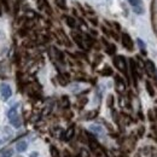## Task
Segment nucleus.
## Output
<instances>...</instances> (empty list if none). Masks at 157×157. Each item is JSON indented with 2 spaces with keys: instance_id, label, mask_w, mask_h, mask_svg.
I'll list each match as a JSON object with an SVG mask.
<instances>
[{
  "instance_id": "nucleus-1",
  "label": "nucleus",
  "mask_w": 157,
  "mask_h": 157,
  "mask_svg": "<svg viewBox=\"0 0 157 157\" xmlns=\"http://www.w3.org/2000/svg\"><path fill=\"white\" fill-rule=\"evenodd\" d=\"M0 96L2 100H9L12 96V90L7 83H1L0 85Z\"/></svg>"
},
{
  "instance_id": "nucleus-2",
  "label": "nucleus",
  "mask_w": 157,
  "mask_h": 157,
  "mask_svg": "<svg viewBox=\"0 0 157 157\" xmlns=\"http://www.w3.org/2000/svg\"><path fill=\"white\" fill-rule=\"evenodd\" d=\"M114 63H115V65L117 67L118 70H121L122 73H126V71H127V67H126V59L123 58L122 56H117V57H115V59H114Z\"/></svg>"
},
{
  "instance_id": "nucleus-3",
  "label": "nucleus",
  "mask_w": 157,
  "mask_h": 157,
  "mask_svg": "<svg viewBox=\"0 0 157 157\" xmlns=\"http://www.w3.org/2000/svg\"><path fill=\"white\" fill-rule=\"evenodd\" d=\"M122 44H123V46H124L127 50H129V51L133 50V41L131 39V36H129L128 34H126V33L122 35Z\"/></svg>"
},
{
  "instance_id": "nucleus-4",
  "label": "nucleus",
  "mask_w": 157,
  "mask_h": 157,
  "mask_svg": "<svg viewBox=\"0 0 157 157\" xmlns=\"http://www.w3.org/2000/svg\"><path fill=\"white\" fill-rule=\"evenodd\" d=\"M27 147H28V143L25 140H21L16 144V150L18 152H24L27 150Z\"/></svg>"
},
{
  "instance_id": "nucleus-5",
  "label": "nucleus",
  "mask_w": 157,
  "mask_h": 157,
  "mask_svg": "<svg viewBox=\"0 0 157 157\" xmlns=\"http://www.w3.org/2000/svg\"><path fill=\"white\" fill-rule=\"evenodd\" d=\"M18 116V114H17V105L16 106H13V108H11L10 110H9V113H7V117L10 118H15Z\"/></svg>"
},
{
  "instance_id": "nucleus-6",
  "label": "nucleus",
  "mask_w": 157,
  "mask_h": 157,
  "mask_svg": "<svg viewBox=\"0 0 157 157\" xmlns=\"http://www.w3.org/2000/svg\"><path fill=\"white\" fill-rule=\"evenodd\" d=\"M90 129L94 133V134H103V128L100 127V126H98V124H92L91 127H90Z\"/></svg>"
},
{
  "instance_id": "nucleus-7",
  "label": "nucleus",
  "mask_w": 157,
  "mask_h": 157,
  "mask_svg": "<svg viewBox=\"0 0 157 157\" xmlns=\"http://www.w3.org/2000/svg\"><path fill=\"white\" fill-rule=\"evenodd\" d=\"M146 70H147V73H150V74H152L154 71H155V65H154V63L151 62V60H147L146 62Z\"/></svg>"
},
{
  "instance_id": "nucleus-8",
  "label": "nucleus",
  "mask_w": 157,
  "mask_h": 157,
  "mask_svg": "<svg viewBox=\"0 0 157 157\" xmlns=\"http://www.w3.org/2000/svg\"><path fill=\"white\" fill-rule=\"evenodd\" d=\"M10 122H11V124H12L15 128H20L21 127V120H20L18 116H17V117H15V118H11V120H10Z\"/></svg>"
},
{
  "instance_id": "nucleus-9",
  "label": "nucleus",
  "mask_w": 157,
  "mask_h": 157,
  "mask_svg": "<svg viewBox=\"0 0 157 157\" xmlns=\"http://www.w3.org/2000/svg\"><path fill=\"white\" fill-rule=\"evenodd\" d=\"M65 21H67L68 25H69V27H71V28H74V27L76 25V21L74 20L73 17H70V16H67V17H65Z\"/></svg>"
},
{
  "instance_id": "nucleus-10",
  "label": "nucleus",
  "mask_w": 157,
  "mask_h": 157,
  "mask_svg": "<svg viewBox=\"0 0 157 157\" xmlns=\"http://www.w3.org/2000/svg\"><path fill=\"white\" fill-rule=\"evenodd\" d=\"M13 156V151L11 149H7L2 152H0V157H12Z\"/></svg>"
},
{
  "instance_id": "nucleus-11",
  "label": "nucleus",
  "mask_w": 157,
  "mask_h": 157,
  "mask_svg": "<svg viewBox=\"0 0 157 157\" xmlns=\"http://www.w3.org/2000/svg\"><path fill=\"white\" fill-rule=\"evenodd\" d=\"M116 83H117L118 91H123L124 90V83H123V81L118 78V76H116Z\"/></svg>"
},
{
  "instance_id": "nucleus-12",
  "label": "nucleus",
  "mask_w": 157,
  "mask_h": 157,
  "mask_svg": "<svg viewBox=\"0 0 157 157\" xmlns=\"http://www.w3.org/2000/svg\"><path fill=\"white\" fill-rule=\"evenodd\" d=\"M73 38H74V40L78 42V45L81 47V48H83L85 46H83V44H82V40H81V38H80V35H78V34H74L73 35Z\"/></svg>"
},
{
  "instance_id": "nucleus-13",
  "label": "nucleus",
  "mask_w": 157,
  "mask_h": 157,
  "mask_svg": "<svg viewBox=\"0 0 157 157\" xmlns=\"http://www.w3.org/2000/svg\"><path fill=\"white\" fill-rule=\"evenodd\" d=\"M146 90H147V92H149L150 96H154L155 94V91H154V88H152V86H151V83L149 81H146Z\"/></svg>"
},
{
  "instance_id": "nucleus-14",
  "label": "nucleus",
  "mask_w": 157,
  "mask_h": 157,
  "mask_svg": "<svg viewBox=\"0 0 157 157\" xmlns=\"http://www.w3.org/2000/svg\"><path fill=\"white\" fill-rule=\"evenodd\" d=\"M73 136H74V127H70V128L68 129V132H67V136H65V139H67V140H70Z\"/></svg>"
},
{
  "instance_id": "nucleus-15",
  "label": "nucleus",
  "mask_w": 157,
  "mask_h": 157,
  "mask_svg": "<svg viewBox=\"0 0 157 157\" xmlns=\"http://www.w3.org/2000/svg\"><path fill=\"white\" fill-rule=\"evenodd\" d=\"M128 1L133 7H140L141 6V0H128Z\"/></svg>"
},
{
  "instance_id": "nucleus-16",
  "label": "nucleus",
  "mask_w": 157,
  "mask_h": 157,
  "mask_svg": "<svg viewBox=\"0 0 157 157\" xmlns=\"http://www.w3.org/2000/svg\"><path fill=\"white\" fill-rule=\"evenodd\" d=\"M51 156L52 157H59V154H58V150L56 149V147H51Z\"/></svg>"
},
{
  "instance_id": "nucleus-17",
  "label": "nucleus",
  "mask_w": 157,
  "mask_h": 157,
  "mask_svg": "<svg viewBox=\"0 0 157 157\" xmlns=\"http://www.w3.org/2000/svg\"><path fill=\"white\" fill-rule=\"evenodd\" d=\"M56 2H57V5H58L59 7H62V9H65L67 6H65V0H56Z\"/></svg>"
},
{
  "instance_id": "nucleus-18",
  "label": "nucleus",
  "mask_w": 157,
  "mask_h": 157,
  "mask_svg": "<svg viewBox=\"0 0 157 157\" xmlns=\"http://www.w3.org/2000/svg\"><path fill=\"white\" fill-rule=\"evenodd\" d=\"M133 10H134V12L138 13V15H141L143 12H144V10H143V7L140 6V7H133Z\"/></svg>"
},
{
  "instance_id": "nucleus-19",
  "label": "nucleus",
  "mask_w": 157,
  "mask_h": 157,
  "mask_svg": "<svg viewBox=\"0 0 157 157\" xmlns=\"http://www.w3.org/2000/svg\"><path fill=\"white\" fill-rule=\"evenodd\" d=\"M138 44H139L140 48L143 50V53H145V51H144V50H145V44H144V42H143V41H141L140 39H138Z\"/></svg>"
},
{
  "instance_id": "nucleus-20",
  "label": "nucleus",
  "mask_w": 157,
  "mask_h": 157,
  "mask_svg": "<svg viewBox=\"0 0 157 157\" xmlns=\"http://www.w3.org/2000/svg\"><path fill=\"white\" fill-rule=\"evenodd\" d=\"M80 157H90V155H88V152L86 150H81L80 151Z\"/></svg>"
},
{
  "instance_id": "nucleus-21",
  "label": "nucleus",
  "mask_w": 157,
  "mask_h": 157,
  "mask_svg": "<svg viewBox=\"0 0 157 157\" xmlns=\"http://www.w3.org/2000/svg\"><path fill=\"white\" fill-rule=\"evenodd\" d=\"M103 74H104V75H111V70H110L109 68H106V70H105V69L103 70Z\"/></svg>"
},
{
  "instance_id": "nucleus-22",
  "label": "nucleus",
  "mask_w": 157,
  "mask_h": 157,
  "mask_svg": "<svg viewBox=\"0 0 157 157\" xmlns=\"http://www.w3.org/2000/svg\"><path fill=\"white\" fill-rule=\"evenodd\" d=\"M38 155H39V154H38V152L35 151V152H33V154H30V156H29V157H38Z\"/></svg>"
},
{
  "instance_id": "nucleus-23",
  "label": "nucleus",
  "mask_w": 157,
  "mask_h": 157,
  "mask_svg": "<svg viewBox=\"0 0 157 157\" xmlns=\"http://www.w3.org/2000/svg\"><path fill=\"white\" fill-rule=\"evenodd\" d=\"M1 144H2V140H1V139H0V145H1Z\"/></svg>"
},
{
  "instance_id": "nucleus-24",
  "label": "nucleus",
  "mask_w": 157,
  "mask_h": 157,
  "mask_svg": "<svg viewBox=\"0 0 157 157\" xmlns=\"http://www.w3.org/2000/svg\"><path fill=\"white\" fill-rule=\"evenodd\" d=\"M156 113H157V109H156Z\"/></svg>"
},
{
  "instance_id": "nucleus-25",
  "label": "nucleus",
  "mask_w": 157,
  "mask_h": 157,
  "mask_svg": "<svg viewBox=\"0 0 157 157\" xmlns=\"http://www.w3.org/2000/svg\"><path fill=\"white\" fill-rule=\"evenodd\" d=\"M156 74H157V70H156Z\"/></svg>"
}]
</instances>
